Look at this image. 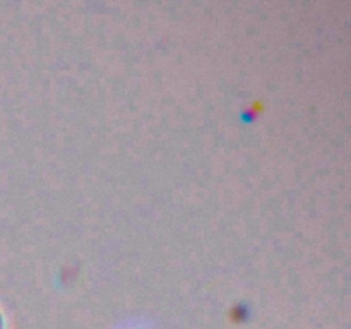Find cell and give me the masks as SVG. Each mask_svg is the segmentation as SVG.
Returning a JSON list of instances; mask_svg holds the SVG:
<instances>
[{
  "label": "cell",
  "instance_id": "cell-1",
  "mask_svg": "<svg viewBox=\"0 0 351 329\" xmlns=\"http://www.w3.org/2000/svg\"><path fill=\"white\" fill-rule=\"evenodd\" d=\"M0 329H5V321H3L2 312H0Z\"/></svg>",
  "mask_w": 351,
  "mask_h": 329
}]
</instances>
